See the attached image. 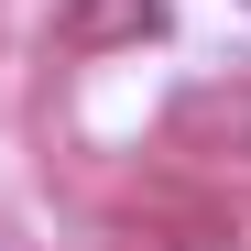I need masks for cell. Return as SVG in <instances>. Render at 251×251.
<instances>
[{
  "label": "cell",
  "mask_w": 251,
  "mask_h": 251,
  "mask_svg": "<svg viewBox=\"0 0 251 251\" xmlns=\"http://www.w3.org/2000/svg\"><path fill=\"white\" fill-rule=\"evenodd\" d=\"M120 251H251V207L240 197H153L120 219Z\"/></svg>",
  "instance_id": "cell-1"
},
{
  "label": "cell",
  "mask_w": 251,
  "mask_h": 251,
  "mask_svg": "<svg viewBox=\"0 0 251 251\" xmlns=\"http://www.w3.org/2000/svg\"><path fill=\"white\" fill-rule=\"evenodd\" d=\"M186 131H219V142H240V153H219V164L251 186V99H207V109H186Z\"/></svg>",
  "instance_id": "cell-3"
},
{
  "label": "cell",
  "mask_w": 251,
  "mask_h": 251,
  "mask_svg": "<svg viewBox=\"0 0 251 251\" xmlns=\"http://www.w3.org/2000/svg\"><path fill=\"white\" fill-rule=\"evenodd\" d=\"M153 33H164V0H66L76 55H120V44H153Z\"/></svg>",
  "instance_id": "cell-2"
}]
</instances>
